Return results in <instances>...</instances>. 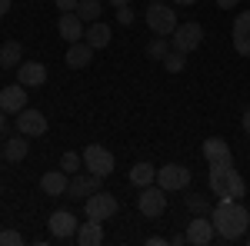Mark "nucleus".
I'll return each mask as SVG.
<instances>
[{
	"label": "nucleus",
	"instance_id": "1",
	"mask_svg": "<svg viewBox=\"0 0 250 246\" xmlns=\"http://www.w3.org/2000/svg\"><path fill=\"white\" fill-rule=\"evenodd\" d=\"M210 223L217 229V240L224 243H233L240 240L250 227V209L240 203V200H220L217 207L210 209Z\"/></svg>",
	"mask_w": 250,
	"mask_h": 246
},
{
	"label": "nucleus",
	"instance_id": "2",
	"mask_svg": "<svg viewBox=\"0 0 250 246\" xmlns=\"http://www.w3.org/2000/svg\"><path fill=\"white\" fill-rule=\"evenodd\" d=\"M207 183H210V193L220 196V200H240L247 193V180L233 170V163H227V167H210Z\"/></svg>",
	"mask_w": 250,
	"mask_h": 246
},
{
	"label": "nucleus",
	"instance_id": "3",
	"mask_svg": "<svg viewBox=\"0 0 250 246\" xmlns=\"http://www.w3.org/2000/svg\"><path fill=\"white\" fill-rule=\"evenodd\" d=\"M147 27L154 30L157 37H170L173 30H177V10H170L167 0L150 3V7H147Z\"/></svg>",
	"mask_w": 250,
	"mask_h": 246
},
{
	"label": "nucleus",
	"instance_id": "4",
	"mask_svg": "<svg viewBox=\"0 0 250 246\" xmlns=\"http://www.w3.org/2000/svg\"><path fill=\"white\" fill-rule=\"evenodd\" d=\"M83 156V170L97 173V176H110L114 173V153L100 143H87V150L80 153Z\"/></svg>",
	"mask_w": 250,
	"mask_h": 246
},
{
	"label": "nucleus",
	"instance_id": "5",
	"mask_svg": "<svg viewBox=\"0 0 250 246\" xmlns=\"http://www.w3.org/2000/svg\"><path fill=\"white\" fill-rule=\"evenodd\" d=\"M83 209H87V216L90 220H110V216H117V209H120V200H117L114 193H104V189H97V193H90L87 200H83Z\"/></svg>",
	"mask_w": 250,
	"mask_h": 246
},
{
	"label": "nucleus",
	"instance_id": "6",
	"mask_svg": "<svg viewBox=\"0 0 250 246\" xmlns=\"http://www.w3.org/2000/svg\"><path fill=\"white\" fill-rule=\"evenodd\" d=\"M137 209L144 213V216H164V209H167V189L150 183V187H140V196H137Z\"/></svg>",
	"mask_w": 250,
	"mask_h": 246
},
{
	"label": "nucleus",
	"instance_id": "7",
	"mask_svg": "<svg viewBox=\"0 0 250 246\" xmlns=\"http://www.w3.org/2000/svg\"><path fill=\"white\" fill-rule=\"evenodd\" d=\"M193 180V173L184 167V163H164V167H157V187H164L167 193L173 189H187Z\"/></svg>",
	"mask_w": 250,
	"mask_h": 246
},
{
	"label": "nucleus",
	"instance_id": "8",
	"mask_svg": "<svg viewBox=\"0 0 250 246\" xmlns=\"http://www.w3.org/2000/svg\"><path fill=\"white\" fill-rule=\"evenodd\" d=\"M204 43V27L200 23H177V30L170 34V47L180 54H190Z\"/></svg>",
	"mask_w": 250,
	"mask_h": 246
},
{
	"label": "nucleus",
	"instance_id": "9",
	"mask_svg": "<svg viewBox=\"0 0 250 246\" xmlns=\"http://www.w3.org/2000/svg\"><path fill=\"white\" fill-rule=\"evenodd\" d=\"M47 227H50V236H54V240H63V243H67V240H74V236H77V216H74V213H70V209H57V213H50V223H47Z\"/></svg>",
	"mask_w": 250,
	"mask_h": 246
},
{
	"label": "nucleus",
	"instance_id": "10",
	"mask_svg": "<svg viewBox=\"0 0 250 246\" xmlns=\"http://www.w3.org/2000/svg\"><path fill=\"white\" fill-rule=\"evenodd\" d=\"M104 189V176L97 173H74L70 183H67V196H77V200H87L90 193Z\"/></svg>",
	"mask_w": 250,
	"mask_h": 246
},
{
	"label": "nucleus",
	"instance_id": "11",
	"mask_svg": "<svg viewBox=\"0 0 250 246\" xmlns=\"http://www.w3.org/2000/svg\"><path fill=\"white\" fill-rule=\"evenodd\" d=\"M204 160H207L210 167H227V163H233L230 143L220 140V136H207V140H204Z\"/></svg>",
	"mask_w": 250,
	"mask_h": 246
},
{
	"label": "nucleus",
	"instance_id": "12",
	"mask_svg": "<svg viewBox=\"0 0 250 246\" xmlns=\"http://www.w3.org/2000/svg\"><path fill=\"white\" fill-rule=\"evenodd\" d=\"M17 130L23 136H43L47 133V116L40 110H34V107H23L17 114Z\"/></svg>",
	"mask_w": 250,
	"mask_h": 246
},
{
	"label": "nucleus",
	"instance_id": "13",
	"mask_svg": "<svg viewBox=\"0 0 250 246\" xmlns=\"http://www.w3.org/2000/svg\"><path fill=\"white\" fill-rule=\"evenodd\" d=\"M217 240V229H213L210 216H193L190 223H187V243L193 246H207Z\"/></svg>",
	"mask_w": 250,
	"mask_h": 246
},
{
	"label": "nucleus",
	"instance_id": "14",
	"mask_svg": "<svg viewBox=\"0 0 250 246\" xmlns=\"http://www.w3.org/2000/svg\"><path fill=\"white\" fill-rule=\"evenodd\" d=\"M57 34L67 43H77V40H83V34H87V23L77 17V10H70V14H60L57 20Z\"/></svg>",
	"mask_w": 250,
	"mask_h": 246
},
{
	"label": "nucleus",
	"instance_id": "15",
	"mask_svg": "<svg viewBox=\"0 0 250 246\" xmlns=\"http://www.w3.org/2000/svg\"><path fill=\"white\" fill-rule=\"evenodd\" d=\"M17 83H23L27 90H37L47 83V67L37 63V60H30V63H20L17 67Z\"/></svg>",
	"mask_w": 250,
	"mask_h": 246
},
{
	"label": "nucleus",
	"instance_id": "16",
	"mask_svg": "<svg viewBox=\"0 0 250 246\" xmlns=\"http://www.w3.org/2000/svg\"><path fill=\"white\" fill-rule=\"evenodd\" d=\"M233 50L240 57H250V10L237 14L233 20Z\"/></svg>",
	"mask_w": 250,
	"mask_h": 246
},
{
	"label": "nucleus",
	"instance_id": "17",
	"mask_svg": "<svg viewBox=\"0 0 250 246\" xmlns=\"http://www.w3.org/2000/svg\"><path fill=\"white\" fill-rule=\"evenodd\" d=\"M90 60H94V47L87 43V40H77V43H70L67 47V67L70 70H83V67H90Z\"/></svg>",
	"mask_w": 250,
	"mask_h": 246
},
{
	"label": "nucleus",
	"instance_id": "18",
	"mask_svg": "<svg viewBox=\"0 0 250 246\" xmlns=\"http://www.w3.org/2000/svg\"><path fill=\"white\" fill-rule=\"evenodd\" d=\"M0 107L7 114H20L27 107V87L23 83H14V87H3L0 90Z\"/></svg>",
	"mask_w": 250,
	"mask_h": 246
},
{
	"label": "nucleus",
	"instance_id": "19",
	"mask_svg": "<svg viewBox=\"0 0 250 246\" xmlns=\"http://www.w3.org/2000/svg\"><path fill=\"white\" fill-rule=\"evenodd\" d=\"M80 246H100L104 243V227H100V220H90L87 216V223H80L77 227V236H74Z\"/></svg>",
	"mask_w": 250,
	"mask_h": 246
},
{
	"label": "nucleus",
	"instance_id": "20",
	"mask_svg": "<svg viewBox=\"0 0 250 246\" xmlns=\"http://www.w3.org/2000/svg\"><path fill=\"white\" fill-rule=\"evenodd\" d=\"M67 183H70V176L63 170H50L40 176V189L47 193V196H63L67 193Z\"/></svg>",
	"mask_w": 250,
	"mask_h": 246
},
{
	"label": "nucleus",
	"instance_id": "21",
	"mask_svg": "<svg viewBox=\"0 0 250 246\" xmlns=\"http://www.w3.org/2000/svg\"><path fill=\"white\" fill-rule=\"evenodd\" d=\"M27 153H30V143H27L23 133L10 136V140H3V160H7V163H20V160H27Z\"/></svg>",
	"mask_w": 250,
	"mask_h": 246
},
{
	"label": "nucleus",
	"instance_id": "22",
	"mask_svg": "<svg viewBox=\"0 0 250 246\" xmlns=\"http://www.w3.org/2000/svg\"><path fill=\"white\" fill-rule=\"evenodd\" d=\"M110 37H114V30H110L107 23H100V20L90 23V27H87V34H83V40H87L94 50H104V47L110 43Z\"/></svg>",
	"mask_w": 250,
	"mask_h": 246
},
{
	"label": "nucleus",
	"instance_id": "23",
	"mask_svg": "<svg viewBox=\"0 0 250 246\" xmlns=\"http://www.w3.org/2000/svg\"><path fill=\"white\" fill-rule=\"evenodd\" d=\"M130 183L134 187H150V183H157V167L147 163V160L144 163H134L130 167Z\"/></svg>",
	"mask_w": 250,
	"mask_h": 246
},
{
	"label": "nucleus",
	"instance_id": "24",
	"mask_svg": "<svg viewBox=\"0 0 250 246\" xmlns=\"http://www.w3.org/2000/svg\"><path fill=\"white\" fill-rule=\"evenodd\" d=\"M23 63V47H20L17 40H7L3 47H0V67H20Z\"/></svg>",
	"mask_w": 250,
	"mask_h": 246
},
{
	"label": "nucleus",
	"instance_id": "25",
	"mask_svg": "<svg viewBox=\"0 0 250 246\" xmlns=\"http://www.w3.org/2000/svg\"><path fill=\"white\" fill-rule=\"evenodd\" d=\"M100 14H104L100 0H80V3H77V17L83 20V23H97Z\"/></svg>",
	"mask_w": 250,
	"mask_h": 246
},
{
	"label": "nucleus",
	"instance_id": "26",
	"mask_svg": "<svg viewBox=\"0 0 250 246\" xmlns=\"http://www.w3.org/2000/svg\"><path fill=\"white\" fill-rule=\"evenodd\" d=\"M184 203H187V209H190L193 216H210V209H213L210 203H207V200L200 196V193H190V196H187Z\"/></svg>",
	"mask_w": 250,
	"mask_h": 246
},
{
	"label": "nucleus",
	"instance_id": "27",
	"mask_svg": "<svg viewBox=\"0 0 250 246\" xmlns=\"http://www.w3.org/2000/svg\"><path fill=\"white\" fill-rule=\"evenodd\" d=\"M167 54H170V37H157L154 43L147 47V57H150V60H160V63H164V57H167Z\"/></svg>",
	"mask_w": 250,
	"mask_h": 246
},
{
	"label": "nucleus",
	"instance_id": "28",
	"mask_svg": "<svg viewBox=\"0 0 250 246\" xmlns=\"http://www.w3.org/2000/svg\"><path fill=\"white\" fill-rule=\"evenodd\" d=\"M80 167H83V156H80V153H63V156H60V170L67 173V176L80 173Z\"/></svg>",
	"mask_w": 250,
	"mask_h": 246
},
{
	"label": "nucleus",
	"instance_id": "29",
	"mask_svg": "<svg viewBox=\"0 0 250 246\" xmlns=\"http://www.w3.org/2000/svg\"><path fill=\"white\" fill-rule=\"evenodd\" d=\"M164 67H167L170 74H180V70L187 67V54H180V50H170V54L164 57Z\"/></svg>",
	"mask_w": 250,
	"mask_h": 246
},
{
	"label": "nucleus",
	"instance_id": "30",
	"mask_svg": "<svg viewBox=\"0 0 250 246\" xmlns=\"http://www.w3.org/2000/svg\"><path fill=\"white\" fill-rule=\"evenodd\" d=\"M23 243V233L17 229H0V246H20Z\"/></svg>",
	"mask_w": 250,
	"mask_h": 246
},
{
	"label": "nucleus",
	"instance_id": "31",
	"mask_svg": "<svg viewBox=\"0 0 250 246\" xmlns=\"http://www.w3.org/2000/svg\"><path fill=\"white\" fill-rule=\"evenodd\" d=\"M117 20H120L124 27H130V23H134V10H130V3H127V7H117Z\"/></svg>",
	"mask_w": 250,
	"mask_h": 246
},
{
	"label": "nucleus",
	"instance_id": "32",
	"mask_svg": "<svg viewBox=\"0 0 250 246\" xmlns=\"http://www.w3.org/2000/svg\"><path fill=\"white\" fill-rule=\"evenodd\" d=\"M80 0H57V10H63V14H70V10H77Z\"/></svg>",
	"mask_w": 250,
	"mask_h": 246
},
{
	"label": "nucleus",
	"instance_id": "33",
	"mask_svg": "<svg viewBox=\"0 0 250 246\" xmlns=\"http://www.w3.org/2000/svg\"><path fill=\"white\" fill-rule=\"evenodd\" d=\"M237 3H240V0H217V7H220V10H233Z\"/></svg>",
	"mask_w": 250,
	"mask_h": 246
},
{
	"label": "nucleus",
	"instance_id": "34",
	"mask_svg": "<svg viewBox=\"0 0 250 246\" xmlns=\"http://www.w3.org/2000/svg\"><path fill=\"white\" fill-rule=\"evenodd\" d=\"M167 243H173V246H184V243H187V233H177V236H170Z\"/></svg>",
	"mask_w": 250,
	"mask_h": 246
},
{
	"label": "nucleus",
	"instance_id": "35",
	"mask_svg": "<svg viewBox=\"0 0 250 246\" xmlns=\"http://www.w3.org/2000/svg\"><path fill=\"white\" fill-rule=\"evenodd\" d=\"M10 7H14V0H0V17H7V14H10Z\"/></svg>",
	"mask_w": 250,
	"mask_h": 246
},
{
	"label": "nucleus",
	"instance_id": "36",
	"mask_svg": "<svg viewBox=\"0 0 250 246\" xmlns=\"http://www.w3.org/2000/svg\"><path fill=\"white\" fill-rule=\"evenodd\" d=\"M164 243H167L164 236H147V246H164Z\"/></svg>",
	"mask_w": 250,
	"mask_h": 246
},
{
	"label": "nucleus",
	"instance_id": "37",
	"mask_svg": "<svg viewBox=\"0 0 250 246\" xmlns=\"http://www.w3.org/2000/svg\"><path fill=\"white\" fill-rule=\"evenodd\" d=\"M240 123H244V133L250 136V110H244V120H240Z\"/></svg>",
	"mask_w": 250,
	"mask_h": 246
},
{
	"label": "nucleus",
	"instance_id": "38",
	"mask_svg": "<svg viewBox=\"0 0 250 246\" xmlns=\"http://www.w3.org/2000/svg\"><path fill=\"white\" fill-rule=\"evenodd\" d=\"M7 130V110H3V107H0V133Z\"/></svg>",
	"mask_w": 250,
	"mask_h": 246
},
{
	"label": "nucleus",
	"instance_id": "39",
	"mask_svg": "<svg viewBox=\"0 0 250 246\" xmlns=\"http://www.w3.org/2000/svg\"><path fill=\"white\" fill-rule=\"evenodd\" d=\"M170 3H177V7H190V3H197V0H170Z\"/></svg>",
	"mask_w": 250,
	"mask_h": 246
},
{
	"label": "nucleus",
	"instance_id": "40",
	"mask_svg": "<svg viewBox=\"0 0 250 246\" xmlns=\"http://www.w3.org/2000/svg\"><path fill=\"white\" fill-rule=\"evenodd\" d=\"M110 3H114V7H127L130 0H110Z\"/></svg>",
	"mask_w": 250,
	"mask_h": 246
},
{
	"label": "nucleus",
	"instance_id": "41",
	"mask_svg": "<svg viewBox=\"0 0 250 246\" xmlns=\"http://www.w3.org/2000/svg\"><path fill=\"white\" fill-rule=\"evenodd\" d=\"M0 160H3V143H0Z\"/></svg>",
	"mask_w": 250,
	"mask_h": 246
},
{
	"label": "nucleus",
	"instance_id": "42",
	"mask_svg": "<svg viewBox=\"0 0 250 246\" xmlns=\"http://www.w3.org/2000/svg\"><path fill=\"white\" fill-rule=\"evenodd\" d=\"M150 3H160V0H150Z\"/></svg>",
	"mask_w": 250,
	"mask_h": 246
}]
</instances>
